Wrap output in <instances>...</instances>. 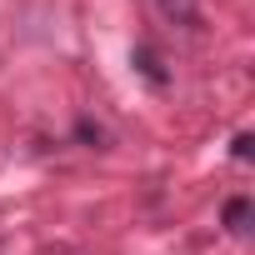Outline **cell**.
Masks as SVG:
<instances>
[{"mask_svg":"<svg viewBox=\"0 0 255 255\" xmlns=\"http://www.w3.org/2000/svg\"><path fill=\"white\" fill-rule=\"evenodd\" d=\"M225 230H230V235H245V230H250V200H245V195H230V200H225Z\"/></svg>","mask_w":255,"mask_h":255,"instance_id":"cell-1","label":"cell"},{"mask_svg":"<svg viewBox=\"0 0 255 255\" xmlns=\"http://www.w3.org/2000/svg\"><path fill=\"white\" fill-rule=\"evenodd\" d=\"M130 60H135V70H140V75H145L150 85H165V70H160V55H155L150 45H135V55H130Z\"/></svg>","mask_w":255,"mask_h":255,"instance_id":"cell-2","label":"cell"},{"mask_svg":"<svg viewBox=\"0 0 255 255\" xmlns=\"http://www.w3.org/2000/svg\"><path fill=\"white\" fill-rule=\"evenodd\" d=\"M75 135H80V140H85V145H90V150H110V145H105V140H110V135H105V130H100V125H90V120H80V125H75Z\"/></svg>","mask_w":255,"mask_h":255,"instance_id":"cell-3","label":"cell"},{"mask_svg":"<svg viewBox=\"0 0 255 255\" xmlns=\"http://www.w3.org/2000/svg\"><path fill=\"white\" fill-rule=\"evenodd\" d=\"M230 155H235V160H250V155H255V135H235Z\"/></svg>","mask_w":255,"mask_h":255,"instance_id":"cell-4","label":"cell"}]
</instances>
